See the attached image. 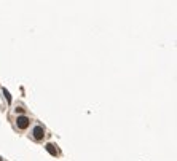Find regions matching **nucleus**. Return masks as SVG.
<instances>
[{
  "label": "nucleus",
  "mask_w": 177,
  "mask_h": 161,
  "mask_svg": "<svg viewBox=\"0 0 177 161\" xmlns=\"http://www.w3.org/2000/svg\"><path fill=\"white\" fill-rule=\"evenodd\" d=\"M43 136H45L43 128H42V126H35V128H34V137L37 139V141H42V139H43Z\"/></svg>",
  "instance_id": "nucleus-2"
},
{
  "label": "nucleus",
  "mask_w": 177,
  "mask_h": 161,
  "mask_svg": "<svg viewBox=\"0 0 177 161\" xmlns=\"http://www.w3.org/2000/svg\"><path fill=\"white\" fill-rule=\"evenodd\" d=\"M29 123H31V120L27 116H18V120H16V124H18V128L19 129H26L27 126H29Z\"/></svg>",
  "instance_id": "nucleus-1"
},
{
  "label": "nucleus",
  "mask_w": 177,
  "mask_h": 161,
  "mask_svg": "<svg viewBox=\"0 0 177 161\" xmlns=\"http://www.w3.org/2000/svg\"><path fill=\"white\" fill-rule=\"evenodd\" d=\"M3 93H5V96H6V99H8V102H10L11 97H10V94H8V91H3Z\"/></svg>",
  "instance_id": "nucleus-4"
},
{
  "label": "nucleus",
  "mask_w": 177,
  "mask_h": 161,
  "mask_svg": "<svg viewBox=\"0 0 177 161\" xmlns=\"http://www.w3.org/2000/svg\"><path fill=\"white\" fill-rule=\"evenodd\" d=\"M46 150H48L49 153H51L53 156H56V155H58V150H56V147H54L53 144H48V145H46Z\"/></svg>",
  "instance_id": "nucleus-3"
},
{
  "label": "nucleus",
  "mask_w": 177,
  "mask_h": 161,
  "mask_svg": "<svg viewBox=\"0 0 177 161\" xmlns=\"http://www.w3.org/2000/svg\"><path fill=\"white\" fill-rule=\"evenodd\" d=\"M0 161H2V158H0Z\"/></svg>",
  "instance_id": "nucleus-5"
}]
</instances>
